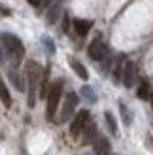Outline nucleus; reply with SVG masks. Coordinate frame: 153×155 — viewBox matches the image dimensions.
Instances as JSON below:
<instances>
[{
	"instance_id": "nucleus-1",
	"label": "nucleus",
	"mask_w": 153,
	"mask_h": 155,
	"mask_svg": "<svg viewBox=\"0 0 153 155\" xmlns=\"http://www.w3.org/2000/svg\"><path fill=\"white\" fill-rule=\"evenodd\" d=\"M2 45H4V57L10 55V61H11V66L17 68L23 59H25V48H23V44L17 36L13 34H8L4 32L2 34Z\"/></svg>"
},
{
	"instance_id": "nucleus-2",
	"label": "nucleus",
	"mask_w": 153,
	"mask_h": 155,
	"mask_svg": "<svg viewBox=\"0 0 153 155\" xmlns=\"http://www.w3.org/2000/svg\"><path fill=\"white\" fill-rule=\"evenodd\" d=\"M40 66L34 61H27L25 64V78L28 81V108H34L36 104V93H38V81H40Z\"/></svg>"
},
{
	"instance_id": "nucleus-3",
	"label": "nucleus",
	"mask_w": 153,
	"mask_h": 155,
	"mask_svg": "<svg viewBox=\"0 0 153 155\" xmlns=\"http://www.w3.org/2000/svg\"><path fill=\"white\" fill-rule=\"evenodd\" d=\"M63 87H64V81L63 80L51 81L49 95H47V108H45V115H47L49 121L55 119V112H57V108H59L60 97H63Z\"/></svg>"
},
{
	"instance_id": "nucleus-4",
	"label": "nucleus",
	"mask_w": 153,
	"mask_h": 155,
	"mask_svg": "<svg viewBox=\"0 0 153 155\" xmlns=\"http://www.w3.org/2000/svg\"><path fill=\"white\" fill-rule=\"evenodd\" d=\"M89 117H91L89 110H80L78 114L74 115V119H72V123H70V136H72V138H78V136L83 133L85 125L89 123Z\"/></svg>"
},
{
	"instance_id": "nucleus-5",
	"label": "nucleus",
	"mask_w": 153,
	"mask_h": 155,
	"mask_svg": "<svg viewBox=\"0 0 153 155\" xmlns=\"http://www.w3.org/2000/svg\"><path fill=\"white\" fill-rule=\"evenodd\" d=\"M87 53L93 61H104L108 57V48H106V44L102 42V36H96L95 40L89 44Z\"/></svg>"
},
{
	"instance_id": "nucleus-6",
	"label": "nucleus",
	"mask_w": 153,
	"mask_h": 155,
	"mask_svg": "<svg viewBox=\"0 0 153 155\" xmlns=\"http://www.w3.org/2000/svg\"><path fill=\"white\" fill-rule=\"evenodd\" d=\"M78 106V95L76 93H68L66 98H64V106L60 110V115H59V123H66L68 119L72 117V114Z\"/></svg>"
},
{
	"instance_id": "nucleus-7",
	"label": "nucleus",
	"mask_w": 153,
	"mask_h": 155,
	"mask_svg": "<svg viewBox=\"0 0 153 155\" xmlns=\"http://www.w3.org/2000/svg\"><path fill=\"white\" fill-rule=\"evenodd\" d=\"M96 125L93 121L89 119V123L85 125V129H83V140H81V144L83 146H89V144H95V140H96Z\"/></svg>"
},
{
	"instance_id": "nucleus-8",
	"label": "nucleus",
	"mask_w": 153,
	"mask_h": 155,
	"mask_svg": "<svg viewBox=\"0 0 153 155\" xmlns=\"http://www.w3.org/2000/svg\"><path fill=\"white\" fill-rule=\"evenodd\" d=\"M136 81V68L131 61H127L125 63V70H123V85L125 87H132Z\"/></svg>"
},
{
	"instance_id": "nucleus-9",
	"label": "nucleus",
	"mask_w": 153,
	"mask_h": 155,
	"mask_svg": "<svg viewBox=\"0 0 153 155\" xmlns=\"http://www.w3.org/2000/svg\"><path fill=\"white\" fill-rule=\"evenodd\" d=\"M125 57L123 55H119L117 59H116V63H113V72H112V78H113V81H121L123 80V70H125Z\"/></svg>"
},
{
	"instance_id": "nucleus-10",
	"label": "nucleus",
	"mask_w": 153,
	"mask_h": 155,
	"mask_svg": "<svg viewBox=\"0 0 153 155\" xmlns=\"http://www.w3.org/2000/svg\"><path fill=\"white\" fill-rule=\"evenodd\" d=\"M72 25H74V30H76L78 36H85L91 30V27H93V23H91L89 19H74Z\"/></svg>"
},
{
	"instance_id": "nucleus-11",
	"label": "nucleus",
	"mask_w": 153,
	"mask_h": 155,
	"mask_svg": "<svg viewBox=\"0 0 153 155\" xmlns=\"http://www.w3.org/2000/svg\"><path fill=\"white\" fill-rule=\"evenodd\" d=\"M95 155H110V142L100 134L95 140Z\"/></svg>"
},
{
	"instance_id": "nucleus-12",
	"label": "nucleus",
	"mask_w": 153,
	"mask_h": 155,
	"mask_svg": "<svg viewBox=\"0 0 153 155\" xmlns=\"http://www.w3.org/2000/svg\"><path fill=\"white\" fill-rule=\"evenodd\" d=\"M68 63H70V66H72V70H74L76 74H78V76L81 78V80H85V81H87V78H89V72H87V68L83 66V64L80 63L78 59H74V57H70V59H68Z\"/></svg>"
},
{
	"instance_id": "nucleus-13",
	"label": "nucleus",
	"mask_w": 153,
	"mask_h": 155,
	"mask_svg": "<svg viewBox=\"0 0 153 155\" xmlns=\"http://www.w3.org/2000/svg\"><path fill=\"white\" fill-rule=\"evenodd\" d=\"M10 80L13 81L15 87H17V91H25V81H23V78L17 74L15 68H11V70H10Z\"/></svg>"
},
{
	"instance_id": "nucleus-14",
	"label": "nucleus",
	"mask_w": 153,
	"mask_h": 155,
	"mask_svg": "<svg viewBox=\"0 0 153 155\" xmlns=\"http://www.w3.org/2000/svg\"><path fill=\"white\" fill-rule=\"evenodd\" d=\"M119 112H121V117H123V123L129 127L132 123V114L129 112V108L125 106V102H119Z\"/></svg>"
},
{
	"instance_id": "nucleus-15",
	"label": "nucleus",
	"mask_w": 153,
	"mask_h": 155,
	"mask_svg": "<svg viewBox=\"0 0 153 155\" xmlns=\"http://www.w3.org/2000/svg\"><path fill=\"white\" fill-rule=\"evenodd\" d=\"M104 119L108 123V129L112 134H117V123H116V117H113L112 112H104Z\"/></svg>"
},
{
	"instance_id": "nucleus-16",
	"label": "nucleus",
	"mask_w": 153,
	"mask_h": 155,
	"mask_svg": "<svg viewBox=\"0 0 153 155\" xmlns=\"http://www.w3.org/2000/svg\"><path fill=\"white\" fill-rule=\"evenodd\" d=\"M59 15H60V6L59 4H53L51 10H49V13H47V23H49V25H53V23L59 19Z\"/></svg>"
},
{
	"instance_id": "nucleus-17",
	"label": "nucleus",
	"mask_w": 153,
	"mask_h": 155,
	"mask_svg": "<svg viewBox=\"0 0 153 155\" xmlns=\"http://www.w3.org/2000/svg\"><path fill=\"white\" fill-rule=\"evenodd\" d=\"M0 95H2V102H4V106L10 108V106H11V97H10V91H8V87H6L4 81L0 83Z\"/></svg>"
},
{
	"instance_id": "nucleus-18",
	"label": "nucleus",
	"mask_w": 153,
	"mask_h": 155,
	"mask_svg": "<svg viewBox=\"0 0 153 155\" xmlns=\"http://www.w3.org/2000/svg\"><path fill=\"white\" fill-rule=\"evenodd\" d=\"M81 95H83V98H87L91 104L96 102V95H95L93 87H89V85H83V87H81Z\"/></svg>"
},
{
	"instance_id": "nucleus-19",
	"label": "nucleus",
	"mask_w": 153,
	"mask_h": 155,
	"mask_svg": "<svg viewBox=\"0 0 153 155\" xmlns=\"http://www.w3.org/2000/svg\"><path fill=\"white\" fill-rule=\"evenodd\" d=\"M149 97V83L144 80L142 83H140V87H138V98H142V100H146Z\"/></svg>"
},
{
	"instance_id": "nucleus-20",
	"label": "nucleus",
	"mask_w": 153,
	"mask_h": 155,
	"mask_svg": "<svg viewBox=\"0 0 153 155\" xmlns=\"http://www.w3.org/2000/svg\"><path fill=\"white\" fill-rule=\"evenodd\" d=\"M27 2H28V4H32V6H38V8L42 6V0H27Z\"/></svg>"
},
{
	"instance_id": "nucleus-21",
	"label": "nucleus",
	"mask_w": 153,
	"mask_h": 155,
	"mask_svg": "<svg viewBox=\"0 0 153 155\" xmlns=\"http://www.w3.org/2000/svg\"><path fill=\"white\" fill-rule=\"evenodd\" d=\"M151 106H153V93H151Z\"/></svg>"
}]
</instances>
